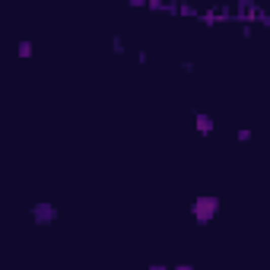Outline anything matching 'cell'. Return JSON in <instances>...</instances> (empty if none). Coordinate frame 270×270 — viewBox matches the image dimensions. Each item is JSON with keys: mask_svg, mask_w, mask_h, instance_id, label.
<instances>
[{"mask_svg": "<svg viewBox=\"0 0 270 270\" xmlns=\"http://www.w3.org/2000/svg\"><path fill=\"white\" fill-rule=\"evenodd\" d=\"M197 131H201V134H210V131H213V121H210L207 114H197Z\"/></svg>", "mask_w": 270, "mask_h": 270, "instance_id": "obj_3", "label": "cell"}, {"mask_svg": "<svg viewBox=\"0 0 270 270\" xmlns=\"http://www.w3.org/2000/svg\"><path fill=\"white\" fill-rule=\"evenodd\" d=\"M175 270H194V267L191 264H181V267H175Z\"/></svg>", "mask_w": 270, "mask_h": 270, "instance_id": "obj_5", "label": "cell"}, {"mask_svg": "<svg viewBox=\"0 0 270 270\" xmlns=\"http://www.w3.org/2000/svg\"><path fill=\"white\" fill-rule=\"evenodd\" d=\"M216 207H219V201H216V197H201V201L194 204V216L201 219V222H207L210 216L216 213Z\"/></svg>", "mask_w": 270, "mask_h": 270, "instance_id": "obj_1", "label": "cell"}, {"mask_svg": "<svg viewBox=\"0 0 270 270\" xmlns=\"http://www.w3.org/2000/svg\"><path fill=\"white\" fill-rule=\"evenodd\" d=\"M32 216L38 219V222H51V219H54V207H51V204H38V207L32 210Z\"/></svg>", "mask_w": 270, "mask_h": 270, "instance_id": "obj_2", "label": "cell"}, {"mask_svg": "<svg viewBox=\"0 0 270 270\" xmlns=\"http://www.w3.org/2000/svg\"><path fill=\"white\" fill-rule=\"evenodd\" d=\"M29 54H32V45L22 42V45H19V57H29Z\"/></svg>", "mask_w": 270, "mask_h": 270, "instance_id": "obj_4", "label": "cell"}]
</instances>
